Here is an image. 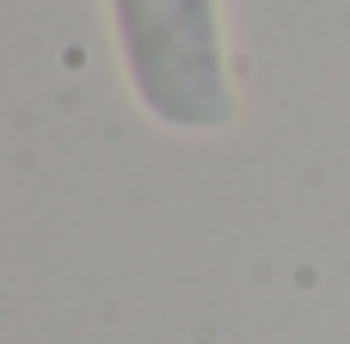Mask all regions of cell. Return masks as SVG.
<instances>
[{
    "label": "cell",
    "mask_w": 350,
    "mask_h": 344,
    "mask_svg": "<svg viewBox=\"0 0 350 344\" xmlns=\"http://www.w3.org/2000/svg\"><path fill=\"white\" fill-rule=\"evenodd\" d=\"M135 111L172 135H228L240 123V68L221 0H105Z\"/></svg>",
    "instance_id": "obj_1"
}]
</instances>
